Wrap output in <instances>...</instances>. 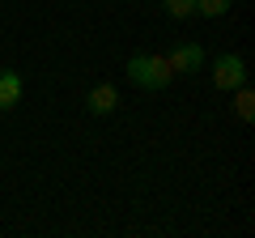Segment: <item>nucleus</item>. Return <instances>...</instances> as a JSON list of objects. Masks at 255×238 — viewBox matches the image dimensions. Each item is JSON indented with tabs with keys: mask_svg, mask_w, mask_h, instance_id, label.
<instances>
[{
	"mask_svg": "<svg viewBox=\"0 0 255 238\" xmlns=\"http://www.w3.org/2000/svg\"><path fill=\"white\" fill-rule=\"evenodd\" d=\"M166 64H170V73H174V77L196 73V68L204 64V47H200V43H179L170 55H166Z\"/></svg>",
	"mask_w": 255,
	"mask_h": 238,
	"instance_id": "obj_3",
	"label": "nucleus"
},
{
	"mask_svg": "<svg viewBox=\"0 0 255 238\" xmlns=\"http://www.w3.org/2000/svg\"><path fill=\"white\" fill-rule=\"evenodd\" d=\"M85 107H90V115H111V111L119 107V90H115V85H107V81L94 85V90L85 94Z\"/></svg>",
	"mask_w": 255,
	"mask_h": 238,
	"instance_id": "obj_5",
	"label": "nucleus"
},
{
	"mask_svg": "<svg viewBox=\"0 0 255 238\" xmlns=\"http://www.w3.org/2000/svg\"><path fill=\"white\" fill-rule=\"evenodd\" d=\"M21 94H26L21 73H13V68H0V111H13V107L21 102Z\"/></svg>",
	"mask_w": 255,
	"mask_h": 238,
	"instance_id": "obj_4",
	"label": "nucleus"
},
{
	"mask_svg": "<svg viewBox=\"0 0 255 238\" xmlns=\"http://www.w3.org/2000/svg\"><path fill=\"white\" fill-rule=\"evenodd\" d=\"M213 85L217 90H238V85H247V60L234 51L217 55V64H213Z\"/></svg>",
	"mask_w": 255,
	"mask_h": 238,
	"instance_id": "obj_2",
	"label": "nucleus"
},
{
	"mask_svg": "<svg viewBox=\"0 0 255 238\" xmlns=\"http://www.w3.org/2000/svg\"><path fill=\"white\" fill-rule=\"evenodd\" d=\"M128 81L140 85V90H166L174 81V73L166 64V55H132L128 60Z\"/></svg>",
	"mask_w": 255,
	"mask_h": 238,
	"instance_id": "obj_1",
	"label": "nucleus"
},
{
	"mask_svg": "<svg viewBox=\"0 0 255 238\" xmlns=\"http://www.w3.org/2000/svg\"><path fill=\"white\" fill-rule=\"evenodd\" d=\"M162 9L170 13V17H191V13H196V0H162Z\"/></svg>",
	"mask_w": 255,
	"mask_h": 238,
	"instance_id": "obj_8",
	"label": "nucleus"
},
{
	"mask_svg": "<svg viewBox=\"0 0 255 238\" xmlns=\"http://www.w3.org/2000/svg\"><path fill=\"white\" fill-rule=\"evenodd\" d=\"M234 0H196V13L200 17H226Z\"/></svg>",
	"mask_w": 255,
	"mask_h": 238,
	"instance_id": "obj_7",
	"label": "nucleus"
},
{
	"mask_svg": "<svg viewBox=\"0 0 255 238\" xmlns=\"http://www.w3.org/2000/svg\"><path fill=\"white\" fill-rule=\"evenodd\" d=\"M234 111H238L243 123H251V119H255V94L247 90V85H238V90H234Z\"/></svg>",
	"mask_w": 255,
	"mask_h": 238,
	"instance_id": "obj_6",
	"label": "nucleus"
}]
</instances>
